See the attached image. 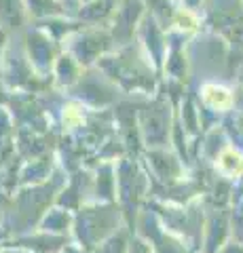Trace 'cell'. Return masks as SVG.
<instances>
[]
</instances>
